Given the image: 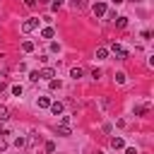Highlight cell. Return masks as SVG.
<instances>
[{
	"label": "cell",
	"mask_w": 154,
	"mask_h": 154,
	"mask_svg": "<svg viewBox=\"0 0 154 154\" xmlns=\"http://www.w3.org/2000/svg\"><path fill=\"white\" fill-rule=\"evenodd\" d=\"M111 51H113V53H116V58H120V60H125V58H128V51H125L120 43H113V48H111Z\"/></svg>",
	"instance_id": "1"
},
{
	"label": "cell",
	"mask_w": 154,
	"mask_h": 154,
	"mask_svg": "<svg viewBox=\"0 0 154 154\" xmlns=\"http://www.w3.org/2000/svg\"><path fill=\"white\" fill-rule=\"evenodd\" d=\"M38 26V19H26L24 24H22V31H34Z\"/></svg>",
	"instance_id": "2"
},
{
	"label": "cell",
	"mask_w": 154,
	"mask_h": 154,
	"mask_svg": "<svg viewBox=\"0 0 154 154\" xmlns=\"http://www.w3.org/2000/svg\"><path fill=\"white\" fill-rule=\"evenodd\" d=\"M91 10H94V14H96V17H103V14H106V5H103V2H94V7H91Z\"/></svg>",
	"instance_id": "3"
},
{
	"label": "cell",
	"mask_w": 154,
	"mask_h": 154,
	"mask_svg": "<svg viewBox=\"0 0 154 154\" xmlns=\"http://www.w3.org/2000/svg\"><path fill=\"white\" fill-rule=\"evenodd\" d=\"M144 113H149V103H140V106H135V116H144Z\"/></svg>",
	"instance_id": "4"
},
{
	"label": "cell",
	"mask_w": 154,
	"mask_h": 154,
	"mask_svg": "<svg viewBox=\"0 0 154 154\" xmlns=\"http://www.w3.org/2000/svg\"><path fill=\"white\" fill-rule=\"evenodd\" d=\"M58 135H63V137H70V135H72L70 125H63V123H60V125H58Z\"/></svg>",
	"instance_id": "5"
},
{
	"label": "cell",
	"mask_w": 154,
	"mask_h": 154,
	"mask_svg": "<svg viewBox=\"0 0 154 154\" xmlns=\"http://www.w3.org/2000/svg\"><path fill=\"white\" fill-rule=\"evenodd\" d=\"M84 7H87V2H84V0H72V10H75V12H82Z\"/></svg>",
	"instance_id": "6"
},
{
	"label": "cell",
	"mask_w": 154,
	"mask_h": 154,
	"mask_svg": "<svg viewBox=\"0 0 154 154\" xmlns=\"http://www.w3.org/2000/svg\"><path fill=\"white\" fill-rule=\"evenodd\" d=\"M53 75H55L53 67H43V70H41V77H46V79H53Z\"/></svg>",
	"instance_id": "7"
},
{
	"label": "cell",
	"mask_w": 154,
	"mask_h": 154,
	"mask_svg": "<svg viewBox=\"0 0 154 154\" xmlns=\"http://www.w3.org/2000/svg\"><path fill=\"white\" fill-rule=\"evenodd\" d=\"M82 75H84V70H82V67H72V70H70V77H72V79H79Z\"/></svg>",
	"instance_id": "8"
},
{
	"label": "cell",
	"mask_w": 154,
	"mask_h": 154,
	"mask_svg": "<svg viewBox=\"0 0 154 154\" xmlns=\"http://www.w3.org/2000/svg\"><path fill=\"white\" fill-rule=\"evenodd\" d=\"M51 111H53L55 116H60V113H63V103H60V101H55V103H51Z\"/></svg>",
	"instance_id": "9"
},
{
	"label": "cell",
	"mask_w": 154,
	"mask_h": 154,
	"mask_svg": "<svg viewBox=\"0 0 154 154\" xmlns=\"http://www.w3.org/2000/svg\"><path fill=\"white\" fill-rule=\"evenodd\" d=\"M111 147L113 149H123V140L120 137H111Z\"/></svg>",
	"instance_id": "10"
},
{
	"label": "cell",
	"mask_w": 154,
	"mask_h": 154,
	"mask_svg": "<svg viewBox=\"0 0 154 154\" xmlns=\"http://www.w3.org/2000/svg\"><path fill=\"white\" fill-rule=\"evenodd\" d=\"M22 51H24V53H31V51H34V43H31V41H24V43H22Z\"/></svg>",
	"instance_id": "11"
},
{
	"label": "cell",
	"mask_w": 154,
	"mask_h": 154,
	"mask_svg": "<svg viewBox=\"0 0 154 154\" xmlns=\"http://www.w3.org/2000/svg\"><path fill=\"white\" fill-rule=\"evenodd\" d=\"M10 118V111H7V106H0V120H7Z\"/></svg>",
	"instance_id": "12"
},
{
	"label": "cell",
	"mask_w": 154,
	"mask_h": 154,
	"mask_svg": "<svg viewBox=\"0 0 154 154\" xmlns=\"http://www.w3.org/2000/svg\"><path fill=\"white\" fill-rule=\"evenodd\" d=\"M125 24H128V17H116V26H120V29H123Z\"/></svg>",
	"instance_id": "13"
},
{
	"label": "cell",
	"mask_w": 154,
	"mask_h": 154,
	"mask_svg": "<svg viewBox=\"0 0 154 154\" xmlns=\"http://www.w3.org/2000/svg\"><path fill=\"white\" fill-rule=\"evenodd\" d=\"M41 36H43V38H53V29H51V26H46V29L41 31Z\"/></svg>",
	"instance_id": "14"
},
{
	"label": "cell",
	"mask_w": 154,
	"mask_h": 154,
	"mask_svg": "<svg viewBox=\"0 0 154 154\" xmlns=\"http://www.w3.org/2000/svg\"><path fill=\"white\" fill-rule=\"evenodd\" d=\"M38 106H41V108H48V106H51L48 96H41V99H38Z\"/></svg>",
	"instance_id": "15"
},
{
	"label": "cell",
	"mask_w": 154,
	"mask_h": 154,
	"mask_svg": "<svg viewBox=\"0 0 154 154\" xmlns=\"http://www.w3.org/2000/svg\"><path fill=\"white\" fill-rule=\"evenodd\" d=\"M38 77H41V72H36V70L29 72V79H31V82H38Z\"/></svg>",
	"instance_id": "16"
},
{
	"label": "cell",
	"mask_w": 154,
	"mask_h": 154,
	"mask_svg": "<svg viewBox=\"0 0 154 154\" xmlns=\"http://www.w3.org/2000/svg\"><path fill=\"white\" fill-rule=\"evenodd\" d=\"M14 144H17V149H22V147L26 144V140H24V137H17V140H14Z\"/></svg>",
	"instance_id": "17"
},
{
	"label": "cell",
	"mask_w": 154,
	"mask_h": 154,
	"mask_svg": "<svg viewBox=\"0 0 154 154\" xmlns=\"http://www.w3.org/2000/svg\"><path fill=\"white\" fill-rule=\"evenodd\" d=\"M7 149V140H5V135H0V152H5Z\"/></svg>",
	"instance_id": "18"
},
{
	"label": "cell",
	"mask_w": 154,
	"mask_h": 154,
	"mask_svg": "<svg viewBox=\"0 0 154 154\" xmlns=\"http://www.w3.org/2000/svg\"><path fill=\"white\" fill-rule=\"evenodd\" d=\"M106 55H108L106 48H99V51H96V58H106Z\"/></svg>",
	"instance_id": "19"
},
{
	"label": "cell",
	"mask_w": 154,
	"mask_h": 154,
	"mask_svg": "<svg viewBox=\"0 0 154 154\" xmlns=\"http://www.w3.org/2000/svg\"><path fill=\"white\" fill-rule=\"evenodd\" d=\"M12 94H14V96H22V87L14 84V87H12Z\"/></svg>",
	"instance_id": "20"
},
{
	"label": "cell",
	"mask_w": 154,
	"mask_h": 154,
	"mask_svg": "<svg viewBox=\"0 0 154 154\" xmlns=\"http://www.w3.org/2000/svg\"><path fill=\"white\" fill-rule=\"evenodd\" d=\"M116 82H118V84H123V82H125V75H123V72H118V75H116Z\"/></svg>",
	"instance_id": "21"
},
{
	"label": "cell",
	"mask_w": 154,
	"mask_h": 154,
	"mask_svg": "<svg viewBox=\"0 0 154 154\" xmlns=\"http://www.w3.org/2000/svg\"><path fill=\"white\" fill-rule=\"evenodd\" d=\"M51 89H60V82L58 79H51Z\"/></svg>",
	"instance_id": "22"
},
{
	"label": "cell",
	"mask_w": 154,
	"mask_h": 154,
	"mask_svg": "<svg viewBox=\"0 0 154 154\" xmlns=\"http://www.w3.org/2000/svg\"><path fill=\"white\" fill-rule=\"evenodd\" d=\"M46 152H55V144L53 142H46Z\"/></svg>",
	"instance_id": "23"
},
{
	"label": "cell",
	"mask_w": 154,
	"mask_h": 154,
	"mask_svg": "<svg viewBox=\"0 0 154 154\" xmlns=\"http://www.w3.org/2000/svg\"><path fill=\"white\" fill-rule=\"evenodd\" d=\"M24 5H26V7H31V10H34V7H36V0H24Z\"/></svg>",
	"instance_id": "24"
},
{
	"label": "cell",
	"mask_w": 154,
	"mask_h": 154,
	"mask_svg": "<svg viewBox=\"0 0 154 154\" xmlns=\"http://www.w3.org/2000/svg\"><path fill=\"white\" fill-rule=\"evenodd\" d=\"M125 154H137V149H132V147H130V149H125Z\"/></svg>",
	"instance_id": "25"
},
{
	"label": "cell",
	"mask_w": 154,
	"mask_h": 154,
	"mask_svg": "<svg viewBox=\"0 0 154 154\" xmlns=\"http://www.w3.org/2000/svg\"><path fill=\"white\" fill-rule=\"evenodd\" d=\"M113 2H116V5H120V2H123V0H113Z\"/></svg>",
	"instance_id": "26"
},
{
	"label": "cell",
	"mask_w": 154,
	"mask_h": 154,
	"mask_svg": "<svg viewBox=\"0 0 154 154\" xmlns=\"http://www.w3.org/2000/svg\"><path fill=\"white\" fill-rule=\"evenodd\" d=\"M0 77H5V72H2V70H0Z\"/></svg>",
	"instance_id": "27"
},
{
	"label": "cell",
	"mask_w": 154,
	"mask_h": 154,
	"mask_svg": "<svg viewBox=\"0 0 154 154\" xmlns=\"http://www.w3.org/2000/svg\"><path fill=\"white\" fill-rule=\"evenodd\" d=\"M96 154H103V152H96Z\"/></svg>",
	"instance_id": "28"
},
{
	"label": "cell",
	"mask_w": 154,
	"mask_h": 154,
	"mask_svg": "<svg viewBox=\"0 0 154 154\" xmlns=\"http://www.w3.org/2000/svg\"><path fill=\"white\" fill-rule=\"evenodd\" d=\"M135 2H137V0H135Z\"/></svg>",
	"instance_id": "29"
}]
</instances>
